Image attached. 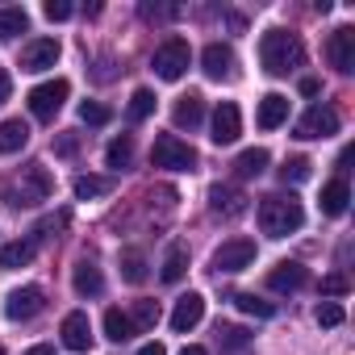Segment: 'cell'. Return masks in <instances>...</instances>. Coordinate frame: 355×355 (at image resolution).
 <instances>
[{"label": "cell", "mask_w": 355, "mask_h": 355, "mask_svg": "<svg viewBox=\"0 0 355 355\" xmlns=\"http://www.w3.org/2000/svg\"><path fill=\"white\" fill-rule=\"evenodd\" d=\"M259 63H263L268 76H288L305 63V46L288 30H268L263 42H259Z\"/></svg>", "instance_id": "obj_1"}, {"label": "cell", "mask_w": 355, "mask_h": 355, "mask_svg": "<svg viewBox=\"0 0 355 355\" xmlns=\"http://www.w3.org/2000/svg\"><path fill=\"white\" fill-rule=\"evenodd\" d=\"M59 42L55 38H34V42H26V51H21V71H46V67H55L59 63Z\"/></svg>", "instance_id": "obj_12"}, {"label": "cell", "mask_w": 355, "mask_h": 355, "mask_svg": "<svg viewBox=\"0 0 355 355\" xmlns=\"http://www.w3.org/2000/svg\"><path fill=\"white\" fill-rule=\"evenodd\" d=\"M218 338H222V347H234V351H243V347L251 343L243 326H218Z\"/></svg>", "instance_id": "obj_36"}, {"label": "cell", "mask_w": 355, "mask_h": 355, "mask_svg": "<svg viewBox=\"0 0 355 355\" xmlns=\"http://www.w3.org/2000/svg\"><path fill=\"white\" fill-rule=\"evenodd\" d=\"M150 159H155V167H167V171H193L197 167V150L175 134H159L150 146Z\"/></svg>", "instance_id": "obj_3"}, {"label": "cell", "mask_w": 355, "mask_h": 355, "mask_svg": "<svg viewBox=\"0 0 355 355\" xmlns=\"http://www.w3.org/2000/svg\"><path fill=\"white\" fill-rule=\"evenodd\" d=\"M5 197H9L13 205H38V201H51V175H46V167H26L21 184L9 189Z\"/></svg>", "instance_id": "obj_7"}, {"label": "cell", "mask_w": 355, "mask_h": 355, "mask_svg": "<svg viewBox=\"0 0 355 355\" xmlns=\"http://www.w3.org/2000/svg\"><path fill=\"white\" fill-rule=\"evenodd\" d=\"M309 284V272L301 268V263H276L272 272H268V288L272 293H297V288H305Z\"/></svg>", "instance_id": "obj_16"}, {"label": "cell", "mask_w": 355, "mask_h": 355, "mask_svg": "<svg viewBox=\"0 0 355 355\" xmlns=\"http://www.w3.org/2000/svg\"><path fill=\"white\" fill-rule=\"evenodd\" d=\"M255 263V243L251 239H226L218 251H214V272L218 276H230V272H243Z\"/></svg>", "instance_id": "obj_6"}, {"label": "cell", "mask_w": 355, "mask_h": 355, "mask_svg": "<svg viewBox=\"0 0 355 355\" xmlns=\"http://www.w3.org/2000/svg\"><path fill=\"white\" fill-rule=\"evenodd\" d=\"M130 322H134V330H155L159 326V301H134Z\"/></svg>", "instance_id": "obj_31"}, {"label": "cell", "mask_w": 355, "mask_h": 355, "mask_svg": "<svg viewBox=\"0 0 355 355\" xmlns=\"http://www.w3.org/2000/svg\"><path fill=\"white\" fill-rule=\"evenodd\" d=\"M347 201H351V189H347V180H330V184L322 189V214L338 218V214L347 209Z\"/></svg>", "instance_id": "obj_23"}, {"label": "cell", "mask_w": 355, "mask_h": 355, "mask_svg": "<svg viewBox=\"0 0 355 355\" xmlns=\"http://www.w3.org/2000/svg\"><path fill=\"white\" fill-rule=\"evenodd\" d=\"M184 272H189V247H184V243H171V247H167V255H163L159 276H163V284H180V280H184Z\"/></svg>", "instance_id": "obj_20"}, {"label": "cell", "mask_w": 355, "mask_h": 355, "mask_svg": "<svg viewBox=\"0 0 355 355\" xmlns=\"http://www.w3.org/2000/svg\"><path fill=\"white\" fill-rule=\"evenodd\" d=\"M76 146H80V138H76V134H63V138L55 142V150H59V155H76Z\"/></svg>", "instance_id": "obj_40"}, {"label": "cell", "mask_w": 355, "mask_h": 355, "mask_svg": "<svg viewBox=\"0 0 355 355\" xmlns=\"http://www.w3.org/2000/svg\"><path fill=\"white\" fill-rule=\"evenodd\" d=\"M189 63H193V51H189L184 38H167V42L155 51V59H150V67H155L159 80H180V76L189 71Z\"/></svg>", "instance_id": "obj_4"}, {"label": "cell", "mask_w": 355, "mask_h": 355, "mask_svg": "<svg viewBox=\"0 0 355 355\" xmlns=\"http://www.w3.org/2000/svg\"><path fill=\"white\" fill-rule=\"evenodd\" d=\"M201 63H205V76L209 80H234V51L230 46H222V42H209L205 46V55H201Z\"/></svg>", "instance_id": "obj_14"}, {"label": "cell", "mask_w": 355, "mask_h": 355, "mask_svg": "<svg viewBox=\"0 0 355 355\" xmlns=\"http://www.w3.org/2000/svg\"><path fill=\"white\" fill-rule=\"evenodd\" d=\"M59 334H63V347H67V351H88V347H92V322H88V313H80V309L67 313Z\"/></svg>", "instance_id": "obj_15"}, {"label": "cell", "mask_w": 355, "mask_h": 355, "mask_svg": "<svg viewBox=\"0 0 355 355\" xmlns=\"http://www.w3.org/2000/svg\"><path fill=\"white\" fill-rule=\"evenodd\" d=\"M309 171H313V163H309L305 155H293V159H284V167H280V180H284V184H301V180H309Z\"/></svg>", "instance_id": "obj_29"}, {"label": "cell", "mask_w": 355, "mask_h": 355, "mask_svg": "<svg viewBox=\"0 0 355 355\" xmlns=\"http://www.w3.org/2000/svg\"><path fill=\"white\" fill-rule=\"evenodd\" d=\"M0 355H5V351H0Z\"/></svg>", "instance_id": "obj_46"}, {"label": "cell", "mask_w": 355, "mask_h": 355, "mask_svg": "<svg viewBox=\"0 0 355 355\" xmlns=\"http://www.w3.org/2000/svg\"><path fill=\"white\" fill-rule=\"evenodd\" d=\"M121 276H125L130 284H142V280H146V259H142V251H121Z\"/></svg>", "instance_id": "obj_33"}, {"label": "cell", "mask_w": 355, "mask_h": 355, "mask_svg": "<svg viewBox=\"0 0 355 355\" xmlns=\"http://www.w3.org/2000/svg\"><path fill=\"white\" fill-rule=\"evenodd\" d=\"M171 121L180 125V130H197V125L205 121V101H201L197 92L180 96V101H175V109H171Z\"/></svg>", "instance_id": "obj_17"}, {"label": "cell", "mask_w": 355, "mask_h": 355, "mask_svg": "<svg viewBox=\"0 0 355 355\" xmlns=\"http://www.w3.org/2000/svg\"><path fill=\"white\" fill-rule=\"evenodd\" d=\"M318 88H322V84H318L313 76H305V80H301V92H305V96H318Z\"/></svg>", "instance_id": "obj_42"}, {"label": "cell", "mask_w": 355, "mask_h": 355, "mask_svg": "<svg viewBox=\"0 0 355 355\" xmlns=\"http://www.w3.org/2000/svg\"><path fill=\"white\" fill-rule=\"evenodd\" d=\"M42 17H46V21H67V17H71V5H67V0H46V5H42Z\"/></svg>", "instance_id": "obj_38"}, {"label": "cell", "mask_w": 355, "mask_h": 355, "mask_svg": "<svg viewBox=\"0 0 355 355\" xmlns=\"http://www.w3.org/2000/svg\"><path fill=\"white\" fill-rule=\"evenodd\" d=\"M138 355H167V347L163 343H146V347H138Z\"/></svg>", "instance_id": "obj_43"}, {"label": "cell", "mask_w": 355, "mask_h": 355, "mask_svg": "<svg viewBox=\"0 0 355 355\" xmlns=\"http://www.w3.org/2000/svg\"><path fill=\"white\" fill-rule=\"evenodd\" d=\"M150 113H155V92H150V88H138V92L130 96V109H125V117H130V121H146Z\"/></svg>", "instance_id": "obj_30"}, {"label": "cell", "mask_w": 355, "mask_h": 355, "mask_svg": "<svg viewBox=\"0 0 355 355\" xmlns=\"http://www.w3.org/2000/svg\"><path fill=\"white\" fill-rule=\"evenodd\" d=\"M330 134H338V113L330 105H313L297 121V138H330Z\"/></svg>", "instance_id": "obj_9"}, {"label": "cell", "mask_w": 355, "mask_h": 355, "mask_svg": "<svg viewBox=\"0 0 355 355\" xmlns=\"http://www.w3.org/2000/svg\"><path fill=\"white\" fill-rule=\"evenodd\" d=\"M301 222H305V209L293 193H272L259 201V230L268 239H284V234L301 230Z\"/></svg>", "instance_id": "obj_2"}, {"label": "cell", "mask_w": 355, "mask_h": 355, "mask_svg": "<svg viewBox=\"0 0 355 355\" xmlns=\"http://www.w3.org/2000/svg\"><path fill=\"white\" fill-rule=\"evenodd\" d=\"M42 305H46V293H42L38 284H26V288L9 293L5 313H9V322H30V318H38V313H42Z\"/></svg>", "instance_id": "obj_8"}, {"label": "cell", "mask_w": 355, "mask_h": 355, "mask_svg": "<svg viewBox=\"0 0 355 355\" xmlns=\"http://www.w3.org/2000/svg\"><path fill=\"white\" fill-rule=\"evenodd\" d=\"M255 121H259V130H276V125H284V121H288V96H280V92H268V96L259 101V113H255Z\"/></svg>", "instance_id": "obj_18"}, {"label": "cell", "mask_w": 355, "mask_h": 355, "mask_svg": "<svg viewBox=\"0 0 355 355\" xmlns=\"http://www.w3.org/2000/svg\"><path fill=\"white\" fill-rule=\"evenodd\" d=\"M239 134H243V113H239L234 101H222L218 113H214V142L230 146V142H239Z\"/></svg>", "instance_id": "obj_13"}, {"label": "cell", "mask_w": 355, "mask_h": 355, "mask_svg": "<svg viewBox=\"0 0 355 355\" xmlns=\"http://www.w3.org/2000/svg\"><path fill=\"white\" fill-rule=\"evenodd\" d=\"M209 209L222 214V218H239V214L247 209V197H243L239 189H230V184H218V189L209 193Z\"/></svg>", "instance_id": "obj_19"}, {"label": "cell", "mask_w": 355, "mask_h": 355, "mask_svg": "<svg viewBox=\"0 0 355 355\" xmlns=\"http://www.w3.org/2000/svg\"><path fill=\"white\" fill-rule=\"evenodd\" d=\"M113 189V180L109 175H76V184H71V193L80 197V201H92V197H105Z\"/></svg>", "instance_id": "obj_25"}, {"label": "cell", "mask_w": 355, "mask_h": 355, "mask_svg": "<svg viewBox=\"0 0 355 355\" xmlns=\"http://www.w3.org/2000/svg\"><path fill=\"white\" fill-rule=\"evenodd\" d=\"M105 334H109L113 343H130V338H134V322H130V313L109 309V313H105Z\"/></svg>", "instance_id": "obj_28"}, {"label": "cell", "mask_w": 355, "mask_h": 355, "mask_svg": "<svg viewBox=\"0 0 355 355\" xmlns=\"http://www.w3.org/2000/svg\"><path fill=\"white\" fill-rule=\"evenodd\" d=\"M67 96H71V84H67V80H46V84H38V88L30 92V113H34L38 121H55V113L63 109Z\"/></svg>", "instance_id": "obj_5"}, {"label": "cell", "mask_w": 355, "mask_h": 355, "mask_svg": "<svg viewBox=\"0 0 355 355\" xmlns=\"http://www.w3.org/2000/svg\"><path fill=\"white\" fill-rule=\"evenodd\" d=\"M30 259H34V243L30 239H17V243L0 247V268H26Z\"/></svg>", "instance_id": "obj_24"}, {"label": "cell", "mask_w": 355, "mask_h": 355, "mask_svg": "<svg viewBox=\"0 0 355 355\" xmlns=\"http://www.w3.org/2000/svg\"><path fill=\"white\" fill-rule=\"evenodd\" d=\"M180 355H209V351H205V347H197V343H193V347H184V351H180Z\"/></svg>", "instance_id": "obj_45"}, {"label": "cell", "mask_w": 355, "mask_h": 355, "mask_svg": "<svg viewBox=\"0 0 355 355\" xmlns=\"http://www.w3.org/2000/svg\"><path fill=\"white\" fill-rule=\"evenodd\" d=\"M234 305H239L243 313H251V318H272V313H276V305H272V301H263V297H255V293H239V297H234Z\"/></svg>", "instance_id": "obj_34"}, {"label": "cell", "mask_w": 355, "mask_h": 355, "mask_svg": "<svg viewBox=\"0 0 355 355\" xmlns=\"http://www.w3.org/2000/svg\"><path fill=\"white\" fill-rule=\"evenodd\" d=\"M71 284H76V293H80V297H101V293H105V276H101V268H96V263H88V259H80V263H76Z\"/></svg>", "instance_id": "obj_21"}, {"label": "cell", "mask_w": 355, "mask_h": 355, "mask_svg": "<svg viewBox=\"0 0 355 355\" xmlns=\"http://www.w3.org/2000/svg\"><path fill=\"white\" fill-rule=\"evenodd\" d=\"M26 142H30V125H26L21 117L0 121V155H17Z\"/></svg>", "instance_id": "obj_22"}, {"label": "cell", "mask_w": 355, "mask_h": 355, "mask_svg": "<svg viewBox=\"0 0 355 355\" xmlns=\"http://www.w3.org/2000/svg\"><path fill=\"white\" fill-rule=\"evenodd\" d=\"M326 59H330V67L334 71H355V30H334L330 34V42H326Z\"/></svg>", "instance_id": "obj_10"}, {"label": "cell", "mask_w": 355, "mask_h": 355, "mask_svg": "<svg viewBox=\"0 0 355 355\" xmlns=\"http://www.w3.org/2000/svg\"><path fill=\"white\" fill-rule=\"evenodd\" d=\"M26 355H55V347H46V343H38V347H30Z\"/></svg>", "instance_id": "obj_44"}, {"label": "cell", "mask_w": 355, "mask_h": 355, "mask_svg": "<svg viewBox=\"0 0 355 355\" xmlns=\"http://www.w3.org/2000/svg\"><path fill=\"white\" fill-rule=\"evenodd\" d=\"M322 293L326 297H343L347 293V276H338V272L334 276H322Z\"/></svg>", "instance_id": "obj_39"}, {"label": "cell", "mask_w": 355, "mask_h": 355, "mask_svg": "<svg viewBox=\"0 0 355 355\" xmlns=\"http://www.w3.org/2000/svg\"><path fill=\"white\" fill-rule=\"evenodd\" d=\"M30 30V13L26 9H0V42H9L17 34Z\"/></svg>", "instance_id": "obj_26"}, {"label": "cell", "mask_w": 355, "mask_h": 355, "mask_svg": "<svg viewBox=\"0 0 355 355\" xmlns=\"http://www.w3.org/2000/svg\"><path fill=\"white\" fill-rule=\"evenodd\" d=\"M9 92H13V76H9L5 67H0V105L9 101Z\"/></svg>", "instance_id": "obj_41"}, {"label": "cell", "mask_w": 355, "mask_h": 355, "mask_svg": "<svg viewBox=\"0 0 355 355\" xmlns=\"http://www.w3.org/2000/svg\"><path fill=\"white\" fill-rule=\"evenodd\" d=\"M109 117H113V113H109L105 105H96V101H84V105H80V121H84V125H105Z\"/></svg>", "instance_id": "obj_35"}, {"label": "cell", "mask_w": 355, "mask_h": 355, "mask_svg": "<svg viewBox=\"0 0 355 355\" xmlns=\"http://www.w3.org/2000/svg\"><path fill=\"white\" fill-rule=\"evenodd\" d=\"M130 159H134V142H130V138H113L109 150H105V163L121 171V167H130Z\"/></svg>", "instance_id": "obj_32"}, {"label": "cell", "mask_w": 355, "mask_h": 355, "mask_svg": "<svg viewBox=\"0 0 355 355\" xmlns=\"http://www.w3.org/2000/svg\"><path fill=\"white\" fill-rule=\"evenodd\" d=\"M201 318H205V297L201 293H184L180 301H175V309H171V330L189 334L193 326H201Z\"/></svg>", "instance_id": "obj_11"}, {"label": "cell", "mask_w": 355, "mask_h": 355, "mask_svg": "<svg viewBox=\"0 0 355 355\" xmlns=\"http://www.w3.org/2000/svg\"><path fill=\"white\" fill-rule=\"evenodd\" d=\"M268 167V150L263 146H251V150H243L239 159H234V171L243 175V180H251V175H259Z\"/></svg>", "instance_id": "obj_27"}, {"label": "cell", "mask_w": 355, "mask_h": 355, "mask_svg": "<svg viewBox=\"0 0 355 355\" xmlns=\"http://www.w3.org/2000/svg\"><path fill=\"white\" fill-rule=\"evenodd\" d=\"M343 305H334V301H322L318 305V326H343Z\"/></svg>", "instance_id": "obj_37"}]
</instances>
